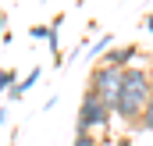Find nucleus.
Listing matches in <instances>:
<instances>
[{"label": "nucleus", "instance_id": "obj_1", "mask_svg": "<svg viewBox=\"0 0 153 146\" xmlns=\"http://www.w3.org/2000/svg\"><path fill=\"white\" fill-rule=\"evenodd\" d=\"M150 93H153V68H146V64L125 68L121 72V89L114 96V118L125 121L128 128H135L139 118H143V110H146Z\"/></svg>", "mask_w": 153, "mask_h": 146}, {"label": "nucleus", "instance_id": "obj_2", "mask_svg": "<svg viewBox=\"0 0 153 146\" xmlns=\"http://www.w3.org/2000/svg\"><path fill=\"white\" fill-rule=\"evenodd\" d=\"M114 121V107L107 100H100L96 93H82V104L75 114V136H96V132H107Z\"/></svg>", "mask_w": 153, "mask_h": 146}, {"label": "nucleus", "instance_id": "obj_3", "mask_svg": "<svg viewBox=\"0 0 153 146\" xmlns=\"http://www.w3.org/2000/svg\"><path fill=\"white\" fill-rule=\"evenodd\" d=\"M85 89L96 93L100 100H107L114 107V96H117V89H121V72L107 68V64H93L89 68V78H85Z\"/></svg>", "mask_w": 153, "mask_h": 146}, {"label": "nucleus", "instance_id": "obj_4", "mask_svg": "<svg viewBox=\"0 0 153 146\" xmlns=\"http://www.w3.org/2000/svg\"><path fill=\"white\" fill-rule=\"evenodd\" d=\"M135 57H139V46H135V43H121V46H111L96 64H107V68H114V72H125V68H132Z\"/></svg>", "mask_w": 153, "mask_h": 146}, {"label": "nucleus", "instance_id": "obj_5", "mask_svg": "<svg viewBox=\"0 0 153 146\" xmlns=\"http://www.w3.org/2000/svg\"><path fill=\"white\" fill-rule=\"evenodd\" d=\"M61 22H64V14H57L53 22H50V36H46V43H50V54H53V68H64V57H61Z\"/></svg>", "mask_w": 153, "mask_h": 146}, {"label": "nucleus", "instance_id": "obj_6", "mask_svg": "<svg viewBox=\"0 0 153 146\" xmlns=\"http://www.w3.org/2000/svg\"><path fill=\"white\" fill-rule=\"evenodd\" d=\"M36 82H39V68H32V72H29V78H18V86L7 93V100H22V96H25V93H29Z\"/></svg>", "mask_w": 153, "mask_h": 146}, {"label": "nucleus", "instance_id": "obj_7", "mask_svg": "<svg viewBox=\"0 0 153 146\" xmlns=\"http://www.w3.org/2000/svg\"><path fill=\"white\" fill-rule=\"evenodd\" d=\"M135 132H153V93H150V100H146V110H143V118H139Z\"/></svg>", "mask_w": 153, "mask_h": 146}, {"label": "nucleus", "instance_id": "obj_8", "mask_svg": "<svg viewBox=\"0 0 153 146\" xmlns=\"http://www.w3.org/2000/svg\"><path fill=\"white\" fill-rule=\"evenodd\" d=\"M107 50H111V36H100L96 43H93V46H89V61L96 64V61H100V57H103Z\"/></svg>", "mask_w": 153, "mask_h": 146}, {"label": "nucleus", "instance_id": "obj_9", "mask_svg": "<svg viewBox=\"0 0 153 146\" xmlns=\"http://www.w3.org/2000/svg\"><path fill=\"white\" fill-rule=\"evenodd\" d=\"M14 86H18V72L14 68H4L0 72V93H11Z\"/></svg>", "mask_w": 153, "mask_h": 146}, {"label": "nucleus", "instance_id": "obj_10", "mask_svg": "<svg viewBox=\"0 0 153 146\" xmlns=\"http://www.w3.org/2000/svg\"><path fill=\"white\" fill-rule=\"evenodd\" d=\"M71 146H103V143H100L96 136H75V143H71Z\"/></svg>", "mask_w": 153, "mask_h": 146}, {"label": "nucleus", "instance_id": "obj_11", "mask_svg": "<svg viewBox=\"0 0 153 146\" xmlns=\"http://www.w3.org/2000/svg\"><path fill=\"white\" fill-rule=\"evenodd\" d=\"M29 36H32V39H46V36H50V25H32Z\"/></svg>", "mask_w": 153, "mask_h": 146}, {"label": "nucleus", "instance_id": "obj_12", "mask_svg": "<svg viewBox=\"0 0 153 146\" xmlns=\"http://www.w3.org/2000/svg\"><path fill=\"white\" fill-rule=\"evenodd\" d=\"M4 29H7V11H0V39H7V32H4Z\"/></svg>", "mask_w": 153, "mask_h": 146}, {"label": "nucleus", "instance_id": "obj_13", "mask_svg": "<svg viewBox=\"0 0 153 146\" xmlns=\"http://www.w3.org/2000/svg\"><path fill=\"white\" fill-rule=\"evenodd\" d=\"M114 146H135V143H132V136H117Z\"/></svg>", "mask_w": 153, "mask_h": 146}, {"label": "nucleus", "instance_id": "obj_14", "mask_svg": "<svg viewBox=\"0 0 153 146\" xmlns=\"http://www.w3.org/2000/svg\"><path fill=\"white\" fill-rule=\"evenodd\" d=\"M146 32H150V36H153V11H150V14H146Z\"/></svg>", "mask_w": 153, "mask_h": 146}, {"label": "nucleus", "instance_id": "obj_15", "mask_svg": "<svg viewBox=\"0 0 153 146\" xmlns=\"http://www.w3.org/2000/svg\"><path fill=\"white\" fill-rule=\"evenodd\" d=\"M4 121H7V107L0 104V125H4Z\"/></svg>", "mask_w": 153, "mask_h": 146}]
</instances>
